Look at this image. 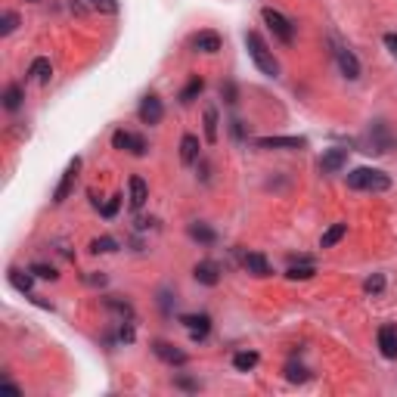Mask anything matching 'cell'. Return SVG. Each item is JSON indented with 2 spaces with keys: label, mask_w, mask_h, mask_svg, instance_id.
<instances>
[{
  "label": "cell",
  "mask_w": 397,
  "mask_h": 397,
  "mask_svg": "<svg viewBox=\"0 0 397 397\" xmlns=\"http://www.w3.org/2000/svg\"><path fill=\"white\" fill-rule=\"evenodd\" d=\"M285 378H289V382H304V378H307V369H304V366L289 363V366H285Z\"/></svg>",
  "instance_id": "cell-32"
},
{
  "label": "cell",
  "mask_w": 397,
  "mask_h": 397,
  "mask_svg": "<svg viewBox=\"0 0 397 397\" xmlns=\"http://www.w3.org/2000/svg\"><path fill=\"white\" fill-rule=\"evenodd\" d=\"M121 208V196H112L109 202L103 205V217H115V211Z\"/></svg>",
  "instance_id": "cell-33"
},
{
  "label": "cell",
  "mask_w": 397,
  "mask_h": 397,
  "mask_svg": "<svg viewBox=\"0 0 397 397\" xmlns=\"http://www.w3.org/2000/svg\"><path fill=\"white\" fill-rule=\"evenodd\" d=\"M19 25V16L16 12H3V19H0V34H12Z\"/></svg>",
  "instance_id": "cell-30"
},
{
  "label": "cell",
  "mask_w": 397,
  "mask_h": 397,
  "mask_svg": "<svg viewBox=\"0 0 397 397\" xmlns=\"http://www.w3.org/2000/svg\"><path fill=\"white\" fill-rule=\"evenodd\" d=\"M261 16H264L267 28H270L283 43H292V41H295V25H292L279 10H270V6H264V12H261Z\"/></svg>",
  "instance_id": "cell-4"
},
{
  "label": "cell",
  "mask_w": 397,
  "mask_h": 397,
  "mask_svg": "<svg viewBox=\"0 0 397 397\" xmlns=\"http://www.w3.org/2000/svg\"><path fill=\"white\" fill-rule=\"evenodd\" d=\"M192 47L202 50V53H217V50H221V34H214V31H198V34L192 37Z\"/></svg>",
  "instance_id": "cell-13"
},
{
  "label": "cell",
  "mask_w": 397,
  "mask_h": 397,
  "mask_svg": "<svg viewBox=\"0 0 397 397\" xmlns=\"http://www.w3.org/2000/svg\"><path fill=\"white\" fill-rule=\"evenodd\" d=\"M335 59H338V65H341V74L345 78H360V62H357V56L351 53L347 47H335Z\"/></svg>",
  "instance_id": "cell-7"
},
{
  "label": "cell",
  "mask_w": 397,
  "mask_h": 397,
  "mask_svg": "<svg viewBox=\"0 0 397 397\" xmlns=\"http://www.w3.org/2000/svg\"><path fill=\"white\" fill-rule=\"evenodd\" d=\"M192 276H196L202 285H217V283H221V270H217V264H211V261H202V264H196Z\"/></svg>",
  "instance_id": "cell-12"
},
{
  "label": "cell",
  "mask_w": 397,
  "mask_h": 397,
  "mask_svg": "<svg viewBox=\"0 0 397 397\" xmlns=\"http://www.w3.org/2000/svg\"><path fill=\"white\" fill-rule=\"evenodd\" d=\"M10 283L16 285L19 292H28V289H31V276H28V273H25V276H22V273H19V270H10Z\"/></svg>",
  "instance_id": "cell-29"
},
{
  "label": "cell",
  "mask_w": 397,
  "mask_h": 397,
  "mask_svg": "<svg viewBox=\"0 0 397 397\" xmlns=\"http://www.w3.org/2000/svg\"><path fill=\"white\" fill-rule=\"evenodd\" d=\"M152 351L159 354L161 360H167V363H186V354H183V351H177V347H171L167 341H155Z\"/></svg>",
  "instance_id": "cell-18"
},
{
  "label": "cell",
  "mask_w": 397,
  "mask_h": 397,
  "mask_svg": "<svg viewBox=\"0 0 397 397\" xmlns=\"http://www.w3.org/2000/svg\"><path fill=\"white\" fill-rule=\"evenodd\" d=\"M233 366H236L239 372H248L252 366H258V354H254V351H239V354L233 357Z\"/></svg>",
  "instance_id": "cell-22"
},
{
  "label": "cell",
  "mask_w": 397,
  "mask_h": 397,
  "mask_svg": "<svg viewBox=\"0 0 397 397\" xmlns=\"http://www.w3.org/2000/svg\"><path fill=\"white\" fill-rule=\"evenodd\" d=\"M345 233H347V223H335V227H329L326 233H323V239H320V248H332L335 242L345 239Z\"/></svg>",
  "instance_id": "cell-21"
},
{
  "label": "cell",
  "mask_w": 397,
  "mask_h": 397,
  "mask_svg": "<svg viewBox=\"0 0 397 397\" xmlns=\"http://www.w3.org/2000/svg\"><path fill=\"white\" fill-rule=\"evenodd\" d=\"M242 264H245V270L254 273V276H270V264H267V258L258 254V252H248Z\"/></svg>",
  "instance_id": "cell-14"
},
{
  "label": "cell",
  "mask_w": 397,
  "mask_h": 397,
  "mask_svg": "<svg viewBox=\"0 0 397 397\" xmlns=\"http://www.w3.org/2000/svg\"><path fill=\"white\" fill-rule=\"evenodd\" d=\"M190 236H192V239H202V242H214V233H211L205 223H192V227H190Z\"/></svg>",
  "instance_id": "cell-28"
},
{
  "label": "cell",
  "mask_w": 397,
  "mask_h": 397,
  "mask_svg": "<svg viewBox=\"0 0 397 397\" xmlns=\"http://www.w3.org/2000/svg\"><path fill=\"white\" fill-rule=\"evenodd\" d=\"M183 326L190 329L192 341H202L205 335H208V329H211V320H208L205 314H198V316H183Z\"/></svg>",
  "instance_id": "cell-11"
},
{
  "label": "cell",
  "mask_w": 397,
  "mask_h": 397,
  "mask_svg": "<svg viewBox=\"0 0 397 397\" xmlns=\"http://www.w3.org/2000/svg\"><path fill=\"white\" fill-rule=\"evenodd\" d=\"M385 47H388L391 53L397 56V34H385Z\"/></svg>",
  "instance_id": "cell-35"
},
{
  "label": "cell",
  "mask_w": 397,
  "mask_h": 397,
  "mask_svg": "<svg viewBox=\"0 0 397 397\" xmlns=\"http://www.w3.org/2000/svg\"><path fill=\"white\" fill-rule=\"evenodd\" d=\"M202 87H205V84H202V78H192L190 84L183 87V93H180V103H183V105H190L192 99H196L198 93H202Z\"/></svg>",
  "instance_id": "cell-25"
},
{
  "label": "cell",
  "mask_w": 397,
  "mask_h": 397,
  "mask_svg": "<svg viewBox=\"0 0 397 397\" xmlns=\"http://www.w3.org/2000/svg\"><path fill=\"white\" fill-rule=\"evenodd\" d=\"M378 347H382V354L388 360H394L397 357V326H382L378 329Z\"/></svg>",
  "instance_id": "cell-9"
},
{
  "label": "cell",
  "mask_w": 397,
  "mask_h": 397,
  "mask_svg": "<svg viewBox=\"0 0 397 397\" xmlns=\"http://www.w3.org/2000/svg\"><path fill=\"white\" fill-rule=\"evenodd\" d=\"M345 161H347L345 149H329V152H323V159H320V171L323 174H335V171L345 167Z\"/></svg>",
  "instance_id": "cell-10"
},
{
  "label": "cell",
  "mask_w": 397,
  "mask_h": 397,
  "mask_svg": "<svg viewBox=\"0 0 397 397\" xmlns=\"http://www.w3.org/2000/svg\"><path fill=\"white\" fill-rule=\"evenodd\" d=\"M245 47H248V53H252V59H254V65L261 68L264 74H276L279 72V62H276V56H273V50L264 43V37L258 34V31H248L245 34Z\"/></svg>",
  "instance_id": "cell-2"
},
{
  "label": "cell",
  "mask_w": 397,
  "mask_h": 397,
  "mask_svg": "<svg viewBox=\"0 0 397 397\" xmlns=\"http://www.w3.org/2000/svg\"><path fill=\"white\" fill-rule=\"evenodd\" d=\"M146 198H149L146 180H143V177H130V205H134V208H143V205H146Z\"/></svg>",
  "instance_id": "cell-15"
},
{
  "label": "cell",
  "mask_w": 397,
  "mask_h": 397,
  "mask_svg": "<svg viewBox=\"0 0 397 397\" xmlns=\"http://www.w3.org/2000/svg\"><path fill=\"white\" fill-rule=\"evenodd\" d=\"M360 146H363V152L382 155V152H388V149H394V136L388 134V128H385V124H372L369 134L360 140Z\"/></svg>",
  "instance_id": "cell-3"
},
{
  "label": "cell",
  "mask_w": 397,
  "mask_h": 397,
  "mask_svg": "<svg viewBox=\"0 0 397 397\" xmlns=\"http://www.w3.org/2000/svg\"><path fill=\"white\" fill-rule=\"evenodd\" d=\"M3 105H6V109H19V105H22V87H19V84H10V87H6V93H3Z\"/></svg>",
  "instance_id": "cell-24"
},
{
  "label": "cell",
  "mask_w": 397,
  "mask_h": 397,
  "mask_svg": "<svg viewBox=\"0 0 397 397\" xmlns=\"http://www.w3.org/2000/svg\"><path fill=\"white\" fill-rule=\"evenodd\" d=\"M78 12H115L118 10V0H78Z\"/></svg>",
  "instance_id": "cell-17"
},
{
  "label": "cell",
  "mask_w": 397,
  "mask_h": 397,
  "mask_svg": "<svg viewBox=\"0 0 397 397\" xmlns=\"http://www.w3.org/2000/svg\"><path fill=\"white\" fill-rule=\"evenodd\" d=\"M31 273L41 276V279H56V270H53V267H47V264H34V267H31Z\"/></svg>",
  "instance_id": "cell-34"
},
{
  "label": "cell",
  "mask_w": 397,
  "mask_h": 397,
  "mask_svg": "<svg viewBox=\"0 0 397 397\" xmlns=\"http://www.w3.org/2000/svg\"><path fill=\"white\" fill-rule=\"evenodd\" d=\"M347 186H351V190L385 192V190H391V177L385 171H376V167H354V171L347 174Z\"/></svg>",
  "instance_id": "cell-1"
},
{
  "label": "cell",
  "mask_w": 397,
  "mask_h": 397,
  "mask_svg": "<svg viewBox=\"0 0 397 397\" xmlns=\"http://www.w3.org/2000/svg\"><path fill=\"white\" fill-rule=\"evenodd\" d=\"M78 167H81V159H74L72 165H68V171H65V177H62V183L56 186V202H62V198L68 196V190H72V183H74V174H78Z\"/></svg>",
  "instance_id": "cell-20"
},
{
  "label": "cell",
  "mask_w": 397,
  "mask_h": 397,
  "mask_svg": "<svg viewBox=\"0 0 397 397\" xmlns=\"http://www.w3.org/2000/svg\"><path fill=\"white\" fill-rule=\"evenodd\" d=\"M363 289L369 292V295H378V292L385 289V276H382V273H376V276H369V279H366V283H363Z\"/></svg>",
  "instance_id": "cell-31"
},
{
  "label": "cell",
  "mask_w": 397,
  "mask_h": 397,
  "mask_svg": "<svg viewBox=\"0 0 397 397\" xmlns=\"http://www.w3.org/2000/svg\"><path fill=\"white\" fill-rule=\"evenodd\" d=\"M115 248H118V242L115 239H109V236H103V239H93L90 242V252H103V254H109V252H115Z\"/></svg>",
  "instance_id": "cell-27"
},
{
  "label": "cell",
  "mask_w": 397,
  "mask_h": 397,
  "mask_svg": "<svg viewBox=\"0 0 397 397\" xmlns=\"http://www.w3.org/2000/svg\"><path fill=\"white\" fill-rule=\"evenodd\" d=\"M180 159H183V165H192V161L198 159V136L186 134L183 140H180Z\"/></svg>",
  "instance_id": "cell-19"
},
{
  "label": "cell",
  "mask_w": 397,
  "mask_h": 397,
  "mask_svg": "<svg viewBox=\"0 0 397 397\" xmlns=\"http://www.w3.org/2000/svg\"><path fill=\"white\" fill-rule=\"evenodd\" d=\"M314 273H316V270H314V264H310V261H301V264H292L285 276H289V279H310Z\"/></svg>",
  "instance_id": "cell-23"
},
{
  "label": "cell",
  "mask_w": 397,
  "mask_h": 397,
  "mask_svg": "<svg viewBox=\"0 0 397 397\" xmlns=\"http://www.w3.org/2000/svg\"><path fill=\"white\" fill-rule=\"evenodd\" d=\"M205 136H208V143H217V112L214 109H205Z\"/></svg>",
  "instance_id": "cell-26"
},
{
  "label": "cell",
  "mask_w": 397,
  "mask_h": 397,
  "mask_svg": "<svg viewBox=\"0 0 397 397\" xmlns=\"http://www.w3.org/2000/svg\"><path fill=\"white\" fill-rule=\"evenodd\" d=\"M165 109H161V99L159 96H143L140 103V121L143 124H159Z\"/></svg>",
  "instance_id": "cell-6"
},
{
  "label": "cell",
  "mask_w": 397,
  "mask_h": 397,
  "mask_svg": "<svg viewBox=\"0 0 397 397\" xmlns=\"http://www.w3.org/2000/svg\"><path fill=\"white\" fill-rule=\"evenodd\" d=\"M112 146L115 149H128L130 155H146V140H143L140 134H128V130H115V136H112Z\"/></svg>",
  "instance_id": "cell-5"
},
{
  "label": "cell",
  "mask_w": 397,
  "mask_h": 397,
  "mask_svg": "<svg viewBox=\"0 0 397 397\" xmlns=\"http://www.w3.org/2000/svg\"><path fill=\"white\" fill-rule=\"evenodd\" d=\"M254 146H261V149H304V140L301 136H261V140H254Z\"/></svg>",
  "instance_id": "cell-8"
},
{
  "label": "cell",
  "mask_w": 397,
  "mask_h": 397,
  "mask_svg": "<svg viewBox=\"0 0 397 397\" xmlns=\"http://www.w3.org/2000/svg\"><path fill=\"white\" fill-rule=\"evenodd\" d=\"M28 74H31V81H37V84H50V74H53V65H50V59H34L31 62V68H28Z\"/></svg>",
  "instance_id": "cell-16"
}]
</instances>
